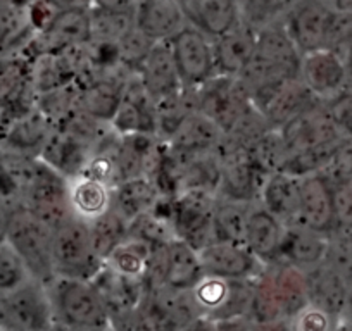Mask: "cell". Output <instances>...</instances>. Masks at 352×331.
I'll use <instances>...</instances> for the list:
<instances>
[{"label":"cell","instance_id":"44","mask_svg":"<svg viewBox=\"0 0 352 331\" xmlns=\"http://www.w3.org/2000/svg\"><path fill=\"white\" fill-rule=\"evenodd\" d=\"M331 4L337 11L352 16V0H331Z\"/></svg>","mask_w":352,"mask_h":331},{"label":"cell","instance_id":"18","mask_svg":"<svg viewBox=\"0 0 352 331\" xmlns=\"http://www.w3.org/2000/svg\"><path fill=\"white\" fill-rule=\"evenodd\" d=\"M137 74L155 106L173 99L185 89L173 56L171 42H155L138 66Z\"/></svg>","mask_w":352,"mask_h":331},{"label":"cell","instance_id":"34","mask_svg":"<svg viewBox=\"0 0 352 331\" xmlns=\"http://www.w3.org/2000/svg\"><path fill=\"white\" fill-rule=\"evenodd\" d=\"M256 202L219 198L212 219V242L243 243L247 221Z\"/></svg>","mask_w":352,"mask_h":331},{"label":"cell","instance_id":"2","mask_svg":"<svg viewBox=\"0 0 352 331\" xmlns=\"http://www.w3.org/2000/svg\"><path fill=\"white\" fill-rule=\"evenodd\" d=\"M280 23L300 54L340 50L352 35V16L337 11L331 0H299Z\"/></svg>","mask_w":352,"mask_h":331},{"label":"cell","instance_id":"45","mask_svg":"<svg viewBox=\"0 0 352 331\" xmlns=\"http://www.w3.org/2000/svg\"><path fill=\"white\" fill-rule=\"evenodd\" d=\"M340 319L347 321V323L352 324V286L351 290H349V297H347V304H345V309H344V314H342Z\"/></svg>","mask_w":352,"mask_h":331},{"label":"cell","instance_id":"41","mask_svg":"<svg viewBox=\"0 0 352 331\" xmlns=\"http://www.w3.org/2000/svg\"><path fill=\"white\" fill-rule=\"evenodd\" d=\"M337 229L352 231V178L331 183Z\"/></svg>","mask_w":352,"mask_h":331},{"label":"cell","instance_id":"40","mask_svg":"<svg viewBox=\"0 0 352 331\" xmlns=\"http://www.w3.org/2000/svg\"><path fill=\"white\" fill-rule=\"evenodd\" d=\"M337 317L324 312L323 309L314 306H306L300 312L290 319V330L292 331H331L337 324Z\"/></svg>","mask_w":352,"mask_h":331},{"label":"cell","instance_id":"25","mask_svg":"<svg viewBox=\"0 0 352 331\" xmlns=\"http://www.w3.org/2000/svg\"><path fill=\"white\" fill-rule=\"evenodd\" d=\"M285 228L280 219L256 202L247 221L243 243L263 264L278 262Z\"/></svg>","mask_w":352,"mask_h":331},{"label":"cell","instance_id":"50","mask_svg":"<svg viewBox=\"0 0 352 331\" xmlns=\"http://www.w3.org/2000/svg\"><path fill=\"white\" fill-rule=\"evenodd\" d=\"M351 235H352V231H351Z\"/></svg>","mask_w":352,"mask_h":331},{"label":"cell","instance_id":"48","mask_svg":"<svg viewBox=\"0 0 352 331\" xmlns=\"http://www.w3.org/2000/svg\"><path fill=\"white\" fill-rule=\"evenodd\" d=\"M52 331H73V330H69V328H66V326H63V324H57L56 328H54Z\"/></svg>","mask_w":352,"mask_h":331},{"label":"cell","instance_id":"21","mask_svg":"<svg viewBox=\"0 0 352 331\" xmlns=\"http://www.w3.org/2000/svg\"><path fill=\"white\" fill-rule=\"evenodd\" d=\"M111 126L120 135L152 133L157 135V111L148 97L137 73H131L124 83L123 99Z\"/></svg>","mask_w":352,"mask_h":331},{"label":"cell","instance_id":"39","mask_svg":"<svg viewBox=\"0 0 352 331\" xmlns=\"http://www.w3.org/2000/svg\"><path fill=\"white\" fill-rule=\"evenodd\" d=\"M32 279L25 262L6 236L0 240V293H9Z\"/></svg>","mask_w":352,"mask_h":331},{"label":"cell","instance_id":"46","mask_svg":"<svg viewBox=\"0 0 352 331\" xmlns=\"http://www.w3.org/2000/svg\"><path fill=\"white\" fill-rule=\"evenodd\" d=\"M344 50H345V59H347L349 67L352 69V35L349 36V40H347V43H345Z\"/></svg>","mask_w":352,"mask_h":331},{"label":"cell","instance_id":"49","mask_svg":"<svg viewBox=\"0 0 352 331\" xmlns=\"http://www.w3.org/2000/svg\"><path fill=\"white\" fill-rule=\"evenodd\" d=\"M0 331H4V328H0Z\"/></svg>","mask_w":352,"mask_h":331},{"label":"cell","instance_id":"47","mask_svg":"<svg viewBox=\"0 0 352 331\" xmlns=\"http://www.w3.org/2000/svg\"><path fill=\"white\" fill-rule=\"evenodd\" d=\"M331 331H352V324L347 323V321H344V319H338L337 324H335L333 330Z\"/></svg>","mask_w":352,"mask_h":331},{"label":"cell","instance_id":"3","mask_svg":"<svg viewBox=\"0 0 352 331\" xmlns=\"http://www.w3.org/2000/svg\"><path fill=\"white\" fill-rule=\"evenodd\" d=\"M18 170V185L21 190V205L50 228L69 218L66 176L50 168L40 157L23 159Z\"/></svg>","mask_w":352,"mask_h":331},{"label":"cell","instance_id":"27","mask_svg":"<svg viewBox=\"0 0 352 331\" xmlns=\"http://www.w3.org/2000/svg\"><path fill=\"white\" fill-rule=\"evenodd\" d=\"M328 240L330 235L327 233L306 228L302 225L287 226L278 261L296 266L302 271L314 268L323 262L327 255Z\"/></svg>","mask_w":352,"mask_h":331},{"label":"cell","instance_id":"4","mask_svg":"<svg viewBox=\"0 0 352 331\" xmlns=\"http://www.w3.org/2000/svg\"><path fill=\"white\" fill-rule=\"evenodd\" d=\"M300 57L302 54L299 52L282 23L264 26L259 28L256 54L239 78L252 95L263 87L299 76Z\"/></svg>","mask_w":352,"mask_h":331},{"label":"cell","instance_id":"29","mask_svg":"<svg viewBox=\"0 0 352 331\" xmlns=\"http://www.w3.org/2000/svg\"><path fill=\"white\" fill-rule=\"evenodd\" d=\"M162 198L164 195L154 180L145 176L128 178L113 188L111 209L116 211L130 225L138 216L154 211Z\"/></svg>","mask_w":352,"mask_h":331},{"label":"cell","instance_id":"30","mask_svg":"<svg viewBox=\"0 0 352 331\" xmlns=\"http://www.w3.org/2000/svg\"><path fill=\"white\" fill-rule=\"evenodd\" d=\"M190 25L218 38L242 21L240 0H184Z\"/></svg>","mask_w":352,"mask_h":331},{"label":"cell","instance_id":"10","mask_svg":"<svg viewBox=\"0 0 352 331\" xmlns=\"http://www.w3.org/2000/svg\"><path fill=\"white\" fill-rule=\"evenodd\" d=\"M219 159V198L259 202L261 190L270 174L252 161L247 148L239 147L223 137L216 150Z\"/></svg>","mask_w":352,"mask_h":331},{"label":"cell","instance_id":"11","mask_svg":"<svg viewBox=\"0 0 352 331\" xmlns=\"http://www.w3.org/2000/svg\"><path fill=\"white\" fill-rule=\"evenodd\" d=\"M90 282L102 297L109 326L114 331H131L135 312L147 292L144 279L128 278L102 264Z\"/></svg>","mask_w":352,"mask_h":331},{"label":"cell","instance_id":"28","mask_svg":"<svg viewBox=\"0 0 352 331\" xmlns=\"http://www.w3.org/2000/svg\"><path fill=\"white\" fill-rule=\"evenodd\" d=\"M204 276L199 251L180 238H171L164 247V276L162 285L175 290L194 288Z\"/></svg>","mask_w":352,"mask_h":331},{"label":"cell","instance_id":"22","mask_svg":"<svg viewBox=\"0 0 352 331\" xmlns=\"http://www.w3.org/2000/svg\"><path fill=\"white\" fill-rule=\"evenodd\" d=\"M187 25L184 0H145L135 12V26L152 42H169Z\"/></svg>","mask_w":352,"mask_h":331},{"label":"cell","instance_id":"14","mask_svg":"<svg viewBox=\"0 0 352 331\" xmlns=\"http://www.w3.org/2000/svg\"><path fill=\"white\" fill-rule=\"evenodd\" d=\"M6 328L19 331H52L59 324L47 285L35 279L6 293Z\"/></svg>","mask_w":352,"mask_h":331},{"label":"cell","instance_id":"16","mask_svg":"<svg viewBox=\"0 0 352 331\" xmlns=\"http://www.w3.org/2000/svg\"><path fill=\"white\" fill-rule=\"evenodd\" d=\"M299 78L311 93L321 102L335 99L345 92L349 80V64L340 50L320 49L302 54Z\"/></svg>","mask_w":352,"mask_h":331},{"label":"cell","instance_id":"12","mask_svg":"<svg viewBox=\"0 0 352 331\" xmlns=\"http://www.w3.org/2000/svg\"><path fill=\"white\" fill-rule=\"evenodd\" d=\"M250 99L257 113L273 130H280L300 113L309 109L316 102H321L307 90L299 76L287 78L273 85L263 87L256 90Z\"/></svg>","mask_w":352,"mask_h":331},{"label":"cell","instance_id":"5","mask_svg":"<svg viewBox=\"0 0 352 331\" xmlns=\"http://www.w3.org/2000/svg\"><path fill=\"white\" fill-rule=\"evenodd\" d=\"M4 236L25 262L32 279L42 285H49L56 278L50 226L40 221L28 209L19 205L6 216Z\"/></svg>","mask_w":352,"mask_h":331},{"label":"cell","instance_id":"19","mask_svg":"<svg viewBox=\"0 0 352 331\" xmlns=\"http://www.w3.org/2000/svg\"><path fill=\"white\" fill-rule=\"evenodd\" d=\"M204 275L226 279H254L263 269V262L236 242H211L199 251Z\"/></svg>","mask_w":352,"mask_h":331},{"label":"cell","instance_id":"42","mask_svg":"<svg viewBox=\"0 0 352 331\" xmlns=\"http://www.w3.org/2000/svg\"><path fill=\"white\" fill-rule=\"evenodd\" d=\"M216 331H259V323L250 316L216 321Z\"/></svg>","mask_w":352,"mask_h":331},{"label":"cell","instance_id":"20","mask_svg":"<svg viewBox=\"0 0 352 331\" xmlns=\"http://www.w3.org/2000/svg\"><path fill=\"white\" fill-rule=\"evenodd\" d=\"M296 225H302L327 235H331L337 229L333 187L323 173L300 178L299 212Z\"/></svg>","mask_w":352,"mask_h":331},{"label":"cell","instance_id":"7","mask_svg":"<svg viewBox=\"0 0 352 331\" xmlns=\"http://www.w3.org/2000/svg\"><path fill=\"white\" fill-rule=\"evenodd\" d=\"M57 323L69 330L109 324L102 297L90 279L56 276L47 285Z\"/></svg>","mask_w":352,"mask_h":331},{"label":"cell","instance_id":"37","mask_svg":"<svg viewBox=\"0 0 352 331\" xmlns=\"http://www.w3.org/2000/svg\"><path fill=\"white\" fill-rule=\"evenodd\" d=\"M252 161L259 166L266 174L282 171L289 152H287L285 141H283L280 130H268L252 147L249 148Z\"/></svg>","mask_w":352,"mask_h":331},{"label":"cell","instance_id":"24","mask_svg":"<svg viewBox=\"0 0 352 331\" xmlns=\"http://www.w3.org/2000/svg\"><path fill=\"white\" fill-rule=\"evenodd\" d=\"M223 133L214 121L199 111H192L184 117L171 137L166 140L169 150L178 155H195L216 152L223 141Z\"/></svg>","mask_w":352,"mask_h":331},{"label":"cell","instance_id":"36","mask_svg":"<svg viewBox=\"0 0 352 331\" xmlns=\"http://www.w3.org/2000/svg\"><path fill=\"white\" fill-rule=\"evenodd\" d=\"M88 226H90L94 249L102 261H106L111 252L118 245H121L128 236V222L113 209L88 221Z\"/></svg>","mask_w":352,"mask_h":331},{"label":"cell","instance_id":"35","mask_svg":"<svg viewBox=\"0 0 352 331\" xmlns=\"http://www.w3.org/2000/svg\"><path fill=\"white\" fill-rule=\"evenodd\" d=\"M152 247L154 245L144 242V240L128 235L126 240L111 252V255L104 261V264H107L120 275L145 282Z\"/></svg>","mask_w":352,"mask_h":331},{"label":"cell","instance_id":"32","mask_svg":"<svg viewBox=\"0 0 352 331\" xmlns=\"http://www.w3.org/2000/svg\"><path fill=\"white\" fill-rule=\"evenodd\" d=\"M33 92L32 59L30 57H12L0 60V107L4 109H26L35 102L28 99Z\"/></svg>","mask_w":352,"mask_h":331},{"label":"cell","instance_id":"13","mask_svg":"<svg viewBox=\"0 0 352 331\" xmlns=\"http://www.w3.org/2000/svg\"><path fill=\"white\" fill-rule=\"evenodd\" d=\"M169 42L185 89H197L218 74L214 38L197 26L187 25Z\"/></svg>","mask_w":352,"mask_h":331},{"label":"cell","instance_id":"15","mask_svg":"<svg viewBox=\"0 0 352 331\" xmlns=\"http://www.w3.org/2000/svg\"><path fill=\"white\" fill-rule=\"evenodd\" d=\"M92 5L64 8L50 21L42 33L33 36L28 49L33 50L30 59L40 54H57L83 47L92 38Z\"/></svg>","mask_w":352,"mask_h":331},{"label":"cell","instance_id":"8","mask_svg":"<svg viewBox=\"0 0 352 331\" xmlns=\"http://www.w3.org/2000/svg\"><path fill=\"white\" fill-rule=\"evenodd\" d=\"M194 90L195 111L214 121L223 133L230 131L233 124L252 107L249 90L239 76L216 74L204 85Z\"/></svg>","mask_w":352,"mask_h":331},{"label":"cell","instance_id":"23","mask_svg":"<svg viewBox=\"0 0 352 331\" xmlns=\"http://www.w3.org/2000/svg\"><path fill=\"white\" fill-rule=\"evenodd\" d=\"M259 30L242 18L232 30L214 38V56L218 74L240 76L252 60L257 49Z\"/></svg>","mask_w":352,"mask_h":331},{"label":"cell","instance_id":"38","mask_svg":"<svg viewBox=\"0 0 352 331\" xmlns=\"http://www.w3.org/2000/svg\"><path fill=\"white\" fill-rule=\"evenodd\" d=\"M297 2L299 0H240V8L243 19L259 30L282 21Z\"/></svg>","mask_w":352,"mask_h":331},{"label":"cell","instance_id":"17","mask_svg":"<svg viewBox=\"0 0 352 331\" xmlns=\"http://www.w3.org/2000/svg\"><path fill=\"white\" fill-rule=\"evenodd\" d=\"M280 133L285 141L289 157L294 154L311 150V148L344 141L324 102H316L309 109L300 113L285 126L280 128Z\"/></svg>","mask_w":352,"mask_h":331},{"label":"cell","instance_id":"43","mask_svg":"<svg viewBox=\"0 0 352 331\" xmlns=\"http://www.w3.org/2000/svg\"><path fill=\"white\" fill-rule=\"evenodd\" d=\"M145 0H92V5L107 9V11L123 12V14L135 16L137 9L144 4Z\"/></svg>","mask_w":352,"mask_h":331},{"label":"cell","instance_id":"31","mask_svg":"<svg viewBox=\"0 0 352 331\" xmlns=\"http://www.w3.org/2000/svg\"><path fill=\"white\" fill-rule=\"evenodd\" d=\"M300 178L285 171L272 173L259 195V204L285 226L296 225L299 212Z\"/></svg>","mask_w":352,"mask_h":331},{"label":"cell","instance_id":"33","mask_svg":"<svg viewBox=\"0 0 352 331\" xmlns=\"http://www.w3.org/2000/svg\"><path fill=\"white\" fill-rule=\"evenodd\" d=\"M71 212L85 221H92L107 212L113 204V188L85 174L71 178L67 183Z\"/></svg>","mask_w":352,"mask_h":331},{"label":"cell","instance_id":"1","mask_svg":"<svg viewBox=\"0 0 352 331\" xmlns=\"http://www.w3.org/2000/svg\"><path fill=\"white\" fill-rule=\"evenodd\" d=\"M309 306L306 273L287 262L264 264L254 278L250 317L259 323L289 321Z\"/></svg>","mask_w":352,"mask_h":331},{"label":"cell","instance_id":"26","mask_svg":"<svg viewBox=\"0 0 352 331\" xmlns=\"http://www.w3.org/2000/svg\"><path fill=\"white\" fill-rule=\"evenodd\" d=\"M307 295L309 304L320 307L324 312L340 319L347 304L351 285L342 275H338L327 262H320L314 268L306 269Z\"/></svg>","mask_w":352,"mask_h":331},{"label":"cell","instance_id":"9","mask_svg":"<svg viewBox=\"0 0 352 331\" xmlns=\"http://www.w3.org/2000/svg\"><path fill=\"white\" fill-rule=\"evenodd\" d=\"M218 195L206 190H185L169 198V222L176 238L195 251L212 242V219Z\"/></svg>","mask_w":352,"mask_h":331},{"label":"cell","instance_id":"6","mask_svg":"<svg viewBox=\"0 0 352 331\" xmlns=\"http://www.w3.org/2000/svg\"><path fill=\"white\" fill-rule=\"evenodd\" d=\"M52 264L56 276L92 279L104 261L94 249L88 221L71 214L52 228Z\"/></svg>","mask_w":352,"mask_h":331}]
</instances>
